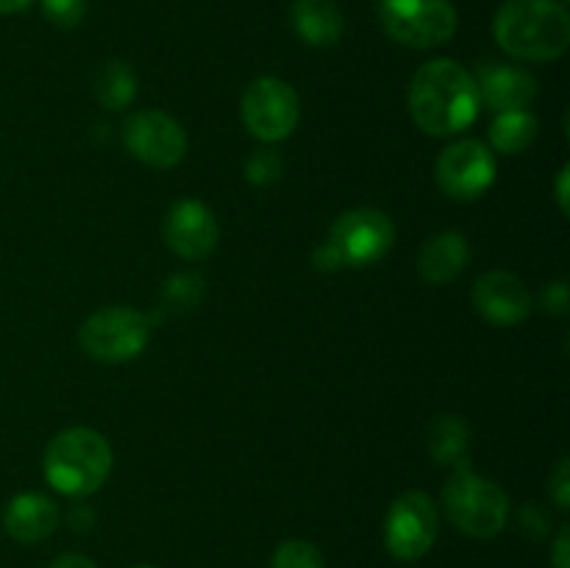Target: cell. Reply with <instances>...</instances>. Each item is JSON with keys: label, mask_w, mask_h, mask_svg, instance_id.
Masks as SVG:
<instances>
[{"label": "cell", "mask_w": 570, "mask_h": 568, "mask_svg": "<svg viewBox=\"0 0 570 568\" xmlns=\"http://www.w3.org/2000/svg\"><path fill=\"white\" fill-rule=\"evenodd\" d=\"M443 505L451 523L471 538H495L510 518V499L504 490L479 473L456 471L443 488Z\"/></svg>", "instance_id": "obj_4"}, {"label": "cell", "mask_w": 570, "mask_h": 568, "mask_svg": "<svg viewBox=\"0 0 570 568\" xmlns=\"http://www.w3.org/2000/svg\"><path fill=\"white\" fill-rule=\"evenodd\" d=\"M534 139H538V120L527 109L501 111L490 126V143L501 154H523V150L532 148Z\"/></svg>", "instance_id": "obj_19"}, {"label": "cell", "mask_w": 570, "mask_h": 568, "mask_svg": "<svg viewBox=\"0 0 570 568\" xmlns=\"http://www.w3.org/2000/svg\"><path fill=\"white\" fill-rule=\"evenodd\" d=\"M557 200H560V209L568 212V167H562L560 184H557Z\"/></svg>", "instance_id": "obj_29"}, {"label": "cell", "mask_w": 570, "mask_h": 568, "mask_svg": "<svg viewBox=\"0 0 570 568\" xmlns=\"http://www.w3.org/2000/svg\"><path fill=\"white\" fill-rule=\"evenodd\" d=\"M479 104L476 81L454 59H432L412 76L410 115L432 137H451L471 126Z\"/></svg>", "instance_id": "obj_1"}, {"label": "cell", "mask_w": 570, "mask_h": 568, "mask_svg": "<svg viewBox=\"0 0 570 568\" xmlns=\"http://www.w3.org/2000/svg\"><path fill=\"white\" fill-rule=\"evenodd\" d=\"M111 460L104 434L72 427L56 434L45 449V479L65 496H89L109 479Z\"/></svg>", "instance_id": "obj_3"}, {"label": "cell", "mask_w": 570, "mask_h": 568, "mask_svg": "<svg viewBox=\"0 0 570 568\" xmlns=\"http://www.w3.org/2000/svg\"><path fill=\"white\" fill-rule=\"evenodd\" d=\"M289 17H293L295 33L306 45L326 48L343 37L345 22L337 0H295Z\"/></svg>", "instance_id": "obj_17"}, {"label": "cell", "mask_w": 570, "mask_h": 568, "mask_svg": "<svg viewBox=\"0 0 570 568\" xmlns=\"http://www.w3.org/2000/svg\"><path fill=\"white\" fill-rule=\"evenodd\" d=\"M551 493H554L560 510H568L570 505V477H568V460H560L554 477H551Z\"/></svg>", "instance_id": "obj_25"}, {"label": "cell", "mask_w": 570, "mask_h": 568, "mask_svg": "<svg viewBox=\"0 0 570 568\" xmlns=\"http://www.w3.org/2000/svg\"><path fill=\"white\" fill-rule=\"evenodd\" d=\"M33 0H0V14H17V11H26Z\"/></svg>", "instance_id": "obj_28"}, {"label": "cell", "mask_w": 570, "mask_h": 568, "mask_svg": "<svg viewBox=\"0 0 570 568\" xmlns=\"http://www.w3.org/2000/svg\"><path fill=\"white\" fill-rule=\"evenodd\" d=\"M59 523V507L42 493H20L6 505L3 527L9 538L20 543H39L53 535Z\"/></svg>", "instance_id": "obj_15"}, {"label": "cell", "mask_w": 570, "mask_h": 568, "mask_svg": "<svg viewBox=\"0 0 570 568\" xmlns=\"http://www.w3.org/2000/svg\"><path fill=\"white\" fill-rule=\"evenodd\" d=\"M278 173H282V165H278L276 156H271V154L254 156V159H250V165H248V178L254 184L273 182V178H276Z\"/></svg>", "instance_id": "obj_24"}, {"label": "cell", "mask_w": 570, "mask_h": 568, "mask_svg": "<svg viewBox=\"0 0 570 568\" xmlns=\"http://www.w3.org/2000/svg\"><path fill=\"white\" fill-rule=\"evenodd\" d=\"M568 543H570V532H568V527H562L560 535H557V540H554V557H551V568H570Z\"/></svg>", "instance_id": "obj_26"}, {"label": "cell", "mask_w": 570, "mask_h": 568, "mask_svg": "<svg viewBox=\"0 0 570 568\" xmlns=\"http://www.w3.org/2000/svg\"><path fill=\"white\" fill-rule=\"evenodd\" d=\"M468 259H471V248H468L465 237L456 232H443L429 237V243L423 245L421 259V276L429 284H449L465 271Z\"/></svg>", "instance_id": "obj_16"}, {"label": "cell", "mask_w": 570, "mask_h": 568, "mask_svg": "<svg viewBox=\"0 0 570 568\" xmlns=\"http://www.w3.org/2000/svg\"><path fill=\"white\" fill-rule=\"evenodd\" d=\"M473 81H476L479 100H484L495 111L527 109L538 95V81L532 72L515 65H501V61H484Z\"/></svg>", "instance_id": "obj_14"}, {"label": "cell", "mask_w": 570, "mask_h": 568, "mask_svg": "<svg viewBox=\"0 0 570 568\" xmlns=\"http://www.w3.org/2000/svg\"><path fill=\"white\" fill-rule=\"evenodd\" d=\"M493 37L523 61H554L570 45V14L560 0H507L493 20Z\"/></svg>", "instance_id": "obj_2"}, {"label": "cell", "mask_w": 570, "mask_h": 568, "mask_svg": "<svg viewBox=\"0 0 570 568\" xmlns=\"http://www.w3.org/2000/svg\"><path fill=\"white\" fill-rule=\"evenodd\" d=\"M301 117V104L295 89L282 78H256L243 95L245 128L262 143H278L295 131Z\"/></svg>", "instance_id": "obj_9"}, {"label": "cell", "mask_w": 570, "mask_h": 568, "mask_svg": "<svg viewBox=\"0 0 570 568\" xmlns=\"http://www.w3.org/2000/svg\"><path fill=\"white\" fill-rule=\"evenodd\" d=\"M50 568H98V566H95V562L83 555H61V557H56L53 566Z\"/></svg>", "instance_id": "obj_27"}, {"label": "cell", "mask_w": 570, "mask_h": 568, "mask_svg": "<svg viewBox=\"0 0 570 568\" xmlns=\"http://www.w3.org/2000/svg\"><path fill=\"white\" fill-rule=\"evenodd\" d=\"M122 143L134 159L150 167H176L187 156V134L176 117L159 109L134 111L122 123Z\"/></svg>", "instance_id": "obj_10"}, {"label": "cell", "mask_w": 570, "mask_h": 568, "mask_svg": "<svg viewBox=\"0 0 570 568\" xmlns=\"http://www.w3.org/2000/svg\"><path fill=\"white\" fill-rule=\"evenodd\" d=\"M193 290L200 293V278L193 276V273H184V276H176L167 282L165 295L170 298V304L176 306H195L200 295H193Z\"/></svg>", "instance_id": "obj_23"}, {"label": "cell", "mask_w": 570, "mask_h": 568, "mask_svg": "<svg viewBox=\"0 0 570 568\" xmlns=\"http://www.w3.org/2000/svg\"><path fill=\"white\" fill-rule=\"evenodd\" d=\"M326 243L340 267H365L387 256L395 243V226L384 212L354 209L337 217Z\"/></svg>", "instance_id": "obj_8"}, {"label": "cell", "mask_w": 570, "mask_h": 568, "mask_svg": "<svg viewBox=\"0 0 570 568\" xmlns=\"http://www.w3.org/2000/svg\"><path fill=\"white\" fill-rule=\"evenodd\" d=\"M440 189L454 200H476L495 178V156L479 139H460L440 154L434 167Z\"/></svg>", "instance_id": "obj_11"}, {"label": "cell", "mask_w": 570, "mask_h": 568, "mask_svg": "<svg viewBox=\"0 0 570 568\" xmlns=\"http://www.w3.org/2000/svg\"><path fill=\"white\" fill-rule=\"evenodd\" d=\"M440 532L438 507L423 490H406L384 518V546L395 560H421Z\"/></svg>", "instance_id": "obj_7"}, {"label": "cell", "mask_w": 570, "mask_h": 568, "mask_svg": "<svg viewBox=\"0 0 570 568\" xmlns=\"http://www.w3.org/2000/svg\"><path fill=\"white\" fill-rule=\"evenodd\" d=\"M217 237H220V228H217L215 215L200 200H176L167 212L165 243L184 259L209 256L217 248Z\"/></svg>", "instance_id": "obj_12"}, {"label": "cell", "mask_w": 570, "mask_h": 568, "mask_svg": "<svg viewBox=\"0 0 570 568\" xmlns=\"http://www.w3.org/2000/svg\"><path fill=\"white\" fill-rule=\"evenodd\" d=\"M150 340V323L142 312L128 306H106L89 315L78 332L83 354L98 362H128L142 354Z\"/></svg>", "instance_id": "obj_6"}, {"label": "cell", "mask_w": 570, "mask_h": 568, "mask_svg": "<svg viewBox=\"0 0 570 568\" xmlns=\"http://www.w3.org/2000/svg\"><path fill=\"white\" fill-rule=\"evenodd\" d=\"M432 454L445 466H465L468 427L456 415H443L432 429Z\"/></svg>", "instance_id": "obj_20"}, {"label": "cell", "mask_w": 570, "mask_h": 568, "mask_svg": "<svg viewBox=\"0 0 570 568\" xmlns=\"http://www.w3.org/2000/svg\"><path fill=\"white\" fill-rule=\"evenodd\" d=\"M142 568H148V566H142Z\"/></svg>", "instance_id": "obj_30"}, {"label": "cell", "mask_w": 570, "mask_h": 568, "mask_svg": "<svg viewBox=\"0 0 570 568\" xmlns=\"http://www.w3.org/2000/svg\"><path fill=\"white\" fill-rule=\"evenodd\" d=\"M134 95H137V76H134L126 61L109 59L98 67V72H95V98H98L100 106L120 111L131 106Z\"/></svg>", "instance_id": "obj_18"}, {"label": "cell", "mask_w": 570, "mask_h": 568, "mask_svg": "<svg viewBox=\"0 0 570 568\" xmlns=\"http://www.w3.org/2000/svg\"><path fill=\"white\" fill-rule=\"evenodd\" d=\"M473 306L490 323L515 326L532 312V295L515 273L490 271L473 284Z\"/></svg>", "instance_id": "obj_13"}, {"label": "cell", "mask_w": 570, "mask_h": 568, "mask_svg": "<svg viewBox=\"0 0 570 568\" xmlns=\"http://www.w3.org/2000/svg\"><path fill=\"white\" fill-rule=\"evenodd\" d=\"M273 568H326V562L309 540H287L273 555Z\"/></svg>", "instance_id": "obj_21"}, {"label": "cell", "mask_w": 570, "mask_h": 568, "mask_svg": "<svg viewBox=\"0 0 570 568\" xmlns=\"http://www.w3.org/2000/svg\"><path fill=\"white\" fill-rule=\"evenodd\" d=\"M379 20L387 37L406 48H438L456 33L451 0H379Z\"/></svg>", "instance_id": "obj_5"}, {"label": "cell", "mask_w": 570, "mask_h": 568, "mask_svg": "<svg viewBox=\"0 0 570 568\" xmlns=\"http://www.w3.org/2000/svg\"><path fill=\"white\" fill-rule=\"evenodd\" d=\"M42 14L59 28H76L87 14V0H39Z\"/></svg>", "instance_id": "obj_22"}]
</instances>
